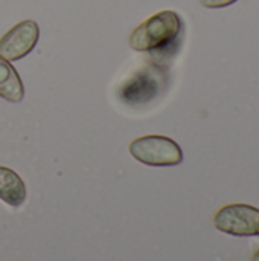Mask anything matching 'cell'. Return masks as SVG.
<instances>
[{
  "instance_id": "cell-1",
  "label": "cell",
  "mask_w": 259,
  "mask_h": 261,
  "mask_svg": "<svg viewBox=\"0 0 259 261\" xmlns=\"http://www.w3.org/2000/svg\"><path fill=\"white\" fill-rule=\"evenodd\" d=\"M183 21L174 11H160L140 23L130 35V46L137 52H148L160 61L172 57L182 41Z\"/></svg>"
},
{
  "instance_id": "cell-2",
  "label": "cell",
  "mask_w": 259,
  "mask_h": 261,
  "mask_svg": "<svg viewBox=\"0 0 259 261\" xmlns=\"http://www.w3.org/2000/svg\"><path fill=\"white\" fill-rule=\"evenodd\" d=\"M130 154L148 167H176L183 162L180 145L171 138L160 135L136 138L130 144Z\"/></svg>"
},
{
  "instance_id": "cell-3",
  "label": "cell",
  "mask_w": 259,
  "mask_h": 261,
  "mask_svg": "<svg viewBox=\"0 0 259 261\" xmlns=\"http://www.w3.org/2000/svg\"><path fill=\"white\" fill-rule=\"evenodd\" d=\"M218 231L235 237H258L259 210L244 203L223 206L214 217Z\"/></svg>"
},
{
  "instance_id": "cell-4",
  "label": "cell",
  "mask_w": 259,
  "mask_h": 261,
  "mask_svg": "<svg viewBox=\"0 0 259 261\" xmlns=\"http://www.w3.org/2000/svg\"><path fill=\"white\" fill-rule=\"evenodd\" d=\"M159 76V67H150L136 72L118 89V98L121 99V102L130 107H142L148 104L160 92L162 78Z\"/></svg>"
},
{
  "instance_id": "cell-5",
  "label": "cell",
  "mask_w": 259,
  "mask_h": 261,
  "mask_svg": "<svg viewBox=\"0 0 259 261\" xmlns=\"http://www.w3.org/2000/svg\"><path fill=\"white\" fill-rule=\"evenodd\" d=\"M40 28L34 20H23L11 28L0 38V55L9 61H17L31 54L38 43Z\"/></svg>"
},
{
  "instance_id": "cell-6",
  "label": "cell",
  "mask_w": 259,
  "mask_h": 261,
  "mask_svg": "<svg viewBox=\"0 0 259 261\" xmlns=\"http://www.w3.org/2000/svg\"><path fill=\"white\" fill-rule=\"evenodd\" d=\"M27 197L23 179L11 168L0 167V200L11 208H20Z\"/></svg>"
},
{
  "instance_id": "cell-7",
  "label": "cell",
  "mask_w": 259,
  "mask_h": 261,
  "mask_svg": "<svg viewBox=\"0 0 259 261\" xmlns=\"http://www.w3.org/2000/svg\"><path fill=\"white\" fill-rule=\"evenodd\" d=\"M0 98L20 102L24 98V86L14 66L0 55Z\"/></svg>"
},
{
  "instance_id": "cell-8",
  "label": "cell",
  "mask_w": 259,
  "mask_h": 261,
  "mask_svg": "<svg viewBox=\"0 0 259 261\" xmlns=\"http://www.w3.org/2000/svg\"><path fill=\"white\" fill-rule=\"evenodd\" d=\"M200 2H202V5L206 6V8L215 9V8H226V6H231V5H234L237 0H200Z\"/></svg>"
},
{
  "instance_id": "cell-9",
  "label": "cell",
  "mask_w": 259,
  "mask_h": 261,
  "mask_svg": "<svg viewBox=\"0 0 259 261\" xmlns=\"http://www.w3.org/2000/svg\"><path fill=\"white\" fill-rule=\"evenodd\" d=\"M252 261H259V251H256L252 257Z\"/></svg>"
}]
</instances>
